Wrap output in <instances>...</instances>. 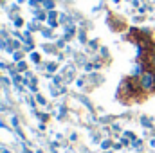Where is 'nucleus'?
Listing matches in <instances>:
<instances>
[{
  "label": "nucleus",
  "instance_id": "obj_1",
  "mask_svg": "<svg viewBox=\"0 0 155 153\" xmlns=\"http://www.w3.org/2000/svg\"><path fill=\"white\" fill-rule=\"evenodd\" d=\"M139 88L143 92H152V90H155V72L143 70L141 76H139Z\"/></svg>",
  "mask_w": 155,
  "mask_h": 153
},
{
  "label": "nucleus",
  "instance_id": "obj_2",
  "mask_svg": "<svg viewBox=\"0 0 155 153\" xmlns=\"http://www.w3.org/2000/svg\"><path fill=\"white\" fill-rule=\"evenodd\" d=\"M110 146H112V142H110V141H103V142H101V148H103V150H108Z\"/></svg>",
  "mask_w": 155,
  "mask_h": 153
},
{
  "label": "nucleus",
  "instance_id": "obj_3",
  "mask_svg": "<svg viewBox=\"0 0 155 153\" xmlns=\"http://www.w3.org/2000/svg\"><path fill=\"white\" fill-rule=\"evenodd\" d=\"M144 126H152V121H148V117H143V121H141Z\"/></svg>",
  "mask_w": 155,
  "mask_h": 153
},
{
  "label": "nucleus",
  "instance_id": "obj_4",
  "mask_svg": "<svg viewBox=\"0 0 155 153\" xmlns=\"http://www.w3.org/2000/svg\"><path fill=\"white\" fill-rule=\"evenodd\" d=\"M13 126L18 128V119H16V117H13Z\"/></svg>",
  "mask_w": 155,
  "mask_h": 153
},
{
  "label": "nucleus",
  "instance_id": "obj_5",
  "mask_svg": "<svg viewBox=\"0 0 155 153\" xmlns=\"http://www.w3.org/2000/svg\"><path fill=\"white\" fill-rule=\"evenodd\" d=\"M36 99H38L40 103H41V105H45V99H43V97H41V96H38V97H36Z\"/></svg>",
  "mask_w": 155,
  "mask_h": 153
},
{
  "label": "nucleus",
  "instance_id": "obj_6",
  "mask_svg": "<svg viewBox=\"0 0 155 153\" xmlns=\"http://www.w3.org/2000/svg\"><path fill=\"white\" fill-rule=\"evenodd\" d=\"M150 146H152V148H155V139H152V141H150Z\"/></svg>",
  "mask_w": 155,
  "mask_h": 153
},
{
  "label": "nucleus",
  "instance_id": "obj_7",
  "mask_svg": "<svg viewBox=\"0 0 155 153\" xmlns=\"http://www.w3.org/2000/svg\"><path fill=\"white\" fill-rule=\"evenodd\" d=\"M2 153H11V151H7V150H2Z\"/></svg>",
  "mask_w": 155,
  "mask_h": 153
},
{
  "label": "nucleus",
  "instance_id": "obj_8",
  "mask_svg": "<svg viewBox=\"0 0 155 153\" xmlns=\"http://www.w3.org/2000/svg\"><path fill=\"white\" fill-rule=\"evenodd\" d=\"M153 72H155V70H153Z\"/></svg>",
  "mask_w": 155,
  "mask_h": 153
}]
</instances>
